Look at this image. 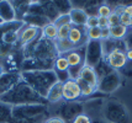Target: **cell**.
Masks as SVG:
<instances>
[{"label": "cell", "instance_id": "cell-1", "mask_svg": "<svg viewBox=\"0 0 132 123\" xmlns=\"http://www.w3.org/2000/svg\"><path fill=\"white\" fill-rule=\"evenodd\" d=\"M0 101L6 105H10L11 107L22 105H35V103H47L46 100L41 97L36 91H34V89L30 88L23 80H20L9 92L0 96Z\"/></svg>", "mask_w": 132, "mask_h": 123}, {"label": "cell", "instance_id": "cell-2", "mask_svg": "<svg viewBox=\"0 0 132 123\" xmlns=\"http://www.w3.org/2000/svg\"><path fill=\"white\" fill-rule=\"evenodd\" d=\"M20 74H21V80H23L30 88L34 89V91H36L45 100L50 89L58 81L53 70L21 71Z\"/></svg>", "mask_w": 132, "mask_h": 123}, {"label": "cell", "instance_id": "cell-3", "mask_svg": "<svg viewBox=\"0 0 132 123\" xmlns=\"http://www.w3.org/2000/svg\"><path fill=\"white\" fill-rule=\"evenodd\" d=\"M23 26V21L20 20L0 24V58H4L17 49H22L19 46V33Z\"/></svg>", "mask_w": 132, "mask_h": 123}, {"label": "cell", "instance_id": "cell-4", "mask_svg": "<svg viewBox=\"0 0 132 123\" xmlns=\"http://www.w3.org/2000/svg\"><path fill=\"white\" fill-rule=\"evenodd\" d=\"M46 118H48L47 103L12 106V119L10 123H42Z\"/></svg>", "mask_w": 132, "mask_h": 123}, {"label": "cell", "instance_id": "cell-5", "mask_svg": "<svg viewBox=\"0 0 132 123\" xmlns=\"http://www.w3.org/2000/svg\"><path fill=\"white\" fill-rule=\"evenodd\" d=\"M103 119L108 123H131L126 106L117 100H108L103 106Z\"/></svg>", "mask_w": 132, "mask_h": 123}, {"label": "cell", "instance_id": "cell-6", "mask_svg": "<svg viewBox=\"0 0 132 123\" xmlns=\"http://www.w3.org/2000/svg\"><path fill=\"white\" fill-rule=\"evenodd\" d=\"M81 113H84L83 102H79V101H62V102L58 103L54 116L61 117L67 123L73 122V119Z\"/></svg>", "mask_w": 132, "mask_h": 123}, {"label": "cell", "instance_id": "cell-7", "mask_svg": "<svg viewBox=\"0 0 132 123\" xmlns=\"http://www.w3.org/2000/svg\"><path fill=\"white\" fill-rule=\"evenodd\" d=\"M121 85V76L119 71H111L110 74L104 76L103 79H100L96 86V91L103 95H109L115 92Z\"/></svg>", "mask_w": 132, "mask_h": 123}, {"label": "cell", "instance_id": "cell-8", "mask_svg": "<svg viewBox=\"0 0 132 123\" xmlns=\"http://www.w3.org/2000/svg\"><path fill=\"white\" fill-rule=\"evenodd\" d=\"M104 59L101 41H89L85 44V65L94 68Z\"/></svg>", "mask_w": 132, "mask_h": 123}, {"label": "cell", "instance_id": "cell-9", "mask_svg": "<svg viewBox=\"0 0 132 123\" xmlns=\"http://www.w3.org/2000/svg\"><path fill=\"white\" fill-rule=\"evenodd\" d=\"M68 40L72 42V44H73L75 48L85 46L86 43L89 42L86 26H73V25H72V29H70V32H69V36H68Z\"/></svg>", "mask_w": 132, "mask_h": 123}, {"label": "cell", "instance_id": "cell-10", "mask_svg": "<svg viewBox=\"0 0 132 123\" xmlns=\"http://www.w3.org/2000/svg\"><path fill=\"white\" fill-rule=\"evenodd\" d=\"M40 35H42V30L41 29L25 25L21 29L20 33H19V46L23 48L25 46L30 44L31 42H34Z\"/></svg>", "mask_w": 132, "mask_h": 123}, {"label": "cell", "instance_id": "cell-11", "mask_svg": "<svg viewBox=\"0 0 132 123\" xmlns=\"http://www.w3.org/2000/svg\"><path fill=\"white\" fill-rule=\"evenodd\" d=\"M62 91H63V101H78L81 97V91L77 80L69 79L68 81L63 82Z\"/></svg>", "mask_w": 132, "mask_h": 123}, {"label": "cell", "instance_id": "cell-12", "mask_svg": "<svg viewBox=\"0 0 132 123\" xmlns=\"http://www.w3.org/2000/svg\"><path fill=\"white\" fill-rule=\"evenodd\" d=\"M104 60L108 63L110 68L112 70H119L121 68H123L127 63V58H126V53L122 52V51H114V52L109 53L108 55L104 57Z\"/></svg>", "mask_w": 132, "mask_h": 123}, {"label": "cell", "instance_id": "cell-13", "mask_svg": "<svg viewBox=\"0 0 132 123\" xmlns=\"http://www.w3.org/2000/svg\"><path fill=\"white\" fill-rule=\"evenodd\" d=\"M21 80L20 73H4L0 76V96L9 92Z\"/></svg>", "mask_w": 132, "mask_h": 123}, {"label": "cell", "instance_id": "cell-14", "mask_svg": "<svg viewBox=\"0 0 132 123\" xmlns=\"http://www.w3.org/2000/svg\"><path fill=\"white\" fill-rule=\"evenodd\" d=\"M0 20L4 24L14 22L16 21V12L11 5V1L7 0H1L0 1Z\"/></svg>", "mask_w": 132, "mask_h": 123}, {"label": "cell", "instance_id": "cell-15", "mask_svg": "<svg viewBox=\"0 0 132 123\" xmlns=\"http://www.w3.org/2000/svg\"><path fill=\"white\" fill-rule=\"evenodd\" d=\"M101 47H103L104 57L108 55L109 53L114 51H122L126 52V44L123 40H114V38H108L101 41Z\"/></svg>", "mask_w": 132, "mask_h": 123}, {"label": "cell", "instance_id": "cell-16", "mask_svg": "<svg viewBox=\"0 0 132 123\" xmlns=\"http://www.w3.org/2000/svg\"><path fill=\"white\" fill-rule=\"evenodd\" d=\"M77 80H80V81L85 82V84H88V85L93 86L94 89H96L98 82H99L98 76H96V74H95L94 68L88 67V65H84V67L81 68L80 73H79V78H78Z\"/></svg>", "mask_w": 132, "mask_h": 123}, {"label": "cell", "instance_id": "cell-17", "mask_svg": "<svg viewBox=\"0 0 132 123\" xmlns=\"http://www.w3.org/2000/svg\"><path fill=\"white\" fill-rule=\"evenodd\" d=\"M22 21L25 25H29V26H34L37 29H43L45 26H47L50 22V20L43 16V15H38V14H26L22 17Z\"/></svg>", "mask_w": 132, "mask_h": 123}, {"label": "cell", "instance_id": "cell-18", "mask_svg": "<svg viewBox=\"0 0 132 123\" xmlns=\"http://www.w3.org/2000/svg\"><path fill=\"white\" fill-rule=\"evenodd\" d=\"M69 18H70V24L73 26H85L89 16L83 9L73 6V9L69 12Z\"/></svg>", "mask_w": 132, "mask_h": 123}, {"label": "cell", "instance_id": "cell-19", "mask_svg": "<svg viewBox=\"0 0 132 123\" xmlns=\"http://www.w3.org/2000/svg\"><path fill=\"white\" fill-rule=\"evenodd\" d=\"M62 88H63V84L62 82L57 81L48 91L46 97L47 103H59L63 101V91H62Z\"/></svg>", "mask_w": 132, "mask_h": 123}, {"label": "cell", "instance_id": "cell-20", "mask_svg": "<svg viewBox=\"0 0 132 123\" xmlns=\"http://www.w3.org/2000/svg\"><path fill=\"white\" fill-rule=\"evenodd\" d=\"M40 6H41L42 15L46 16V17L50 20V22L53 24L54 20L59 16L58 10H57V7H56V5H54V3H53V1H41Z\"/></svg>", "mask_w": 132, "mask_h": 123}, {"label": "cell", "instance_id": "cell-21", "mask_svg": "<svg viewBox=\"0 0 132 123\" xmlns=\"http://www.w3.org/2000/svg\"><path fill=\"white\" fill-rule=\"evenodd\" d=\"M11 5L16 12V18L22 21V17L26 15V12L29 10L30 1H11Z\"/></svg>", "mask_w": 132, "mask_h": 123}, {"label": "cell", "instance_id": "cell-22", "mask_svg": "<svg viewBox=\"0 0 132 123\" xmlns=\"http://www.w3.org/2000/svg\"><path fill=\"white\" fill-rule=\"evenodd\" d=\"M54 44H56V48H57V52L59 55H64V54H67L68 52H70L72 49L75 48L68 38L67 40H56Z\"/></svg>", "mask_w": 132, "mask_h": 123}, {"label": "cell", "instance_id": "cell-23", "mask_svg": "<svg viewBox=\"0 0 132 123\" xmlns=\"http://www.w3.org/2000/svg\"><path fill=\"white\" fill-rule=\"evenodd\" d=\"M12 119V107L0 101V123H10Z\"/></svg>", "mask_w": 132, "mask_h": 123}, {"label": "cell", "instance_id": "cell-24", "mask_svg": "<svg viewBox=\"0 0 132 123\" xmlns=\"http://www.w3.org/2000/svg\"><path fill=\"white\" fill-rule=\"evenodd\" d=\"M109 31H110V38L123 40L126 37L127 32H128V29L120 24V25H117V26H114V27H109Z\"/></svg>", "mask_w": 132, "mask_h": 123}, {"label": "cell", "instance_id": "cell-25", "mask_svg": "<svg viewBox=\"0 0 132 123\" xmlns=\"http://www.w3.org/2000/svg\"><path fill=\"white\" fill-rule=\"evenodd\" d=\"M57 7L59 15H68L70 10L73 9V1H67V0H57L53 1Z\"/></svg>", "mask_w": 132, "mask_h": 123}, {"label": "cell", "instance_id": "cell-26", "mask_svg": "<svg viewBox=\"0 0 132 123\" xmlns=\"http://www.w3.org/2000/svg\"><path fill=\"white\" fill-rule=\"evenodd\" d=\"M94 70H95V74H96V76H98V80L103 79L104 76H106L108 74H110L111 71H114L109 65H108V63H106L104 59L99 63L98 65L94 67Z\"/></svg>", "mask_w": 132, "mask_h": 123}, {"label": "cell", "instance_id": "cell-27", "mask_svg": "<svg viewBox=\"0 0 132 123\" xmlns=\"http://www.w3.org/2000/svg\"><path fill=\"white\" fill-rule=\"evenodd\" d=\"M99 6H100L99 1H84V5L80 9H83L86 12V15L89 17H92V16H98Z\"/></svg>", "mask_w": 132, "mask_h": 123}, {"label": "cell", "instance_id": "cell-28", "mask_svg": "<svg viewBox=\"0 0 132 123\" xmlns=\"http://www.w3.org/2000/svg\"><path fill=\"white\" fill-rule=\"evenodd\" d=\"M42 35L47 40H51V41H56L57 40V36H58V29L52 24H48L47 26H45L42 29Z\"/></svg>", "mask_w": 132, "mask_h": 123}, {"label": "cell", "instance_id": "cell-29", "mask_svg": "<svg viewBox=\"0 0 132 123\" xmlns=\"http://www.w3.org/2000/svg\"><path fill=\"white\" fill-rule=\"evenodd\" d=\"M68 62L64 55H58L56 60H54V64H53V70L54 71H68Z\"/></svg>", "mask_w": 132, "mask_h": 123}, {"label": "cell", "instance_id": "cell-30", "mask_svg": "<svg viewBox=\"0 0 132 123\" xmlns=\"http://www.w3.org/2000/svg\"><path fill=\"white\" fill-rule=\"evenodd\" d=\"M77 82H78V85H79V88H80L81 96H83V97H90V96L96 91V89H94L93 86L88 85L85 82L80 81V80H77Z\"/></svg>", "mask_w": 132, "mask_h": 123}, {"label": "cell", "instance_id": "cell-31", "mask_svg": "<svg viewBox=\"0 0 132 123\" xmlns=\"http://www.w3.org/2000/svg\"><path fill=\"white\" fill-rule=\"evenodd\" d=\"M88 38L89 41H101V29L100 27L88 29Z\"/></svg>", "mask_w": 132, "mask_h": 123}, {"label": "cell", "instance_id": "cell-32", "mask_svg": "<svg viewBox=\"0 0 132 123\" xmlns=\"http://www.w3.org/2000/svg\"><path fill=\"white\" fill-rule=\"evenodd\" d=\"M70 29H72V24L64 25L62 27H59V29H58L57 40H67L69 36V32H70Z\"/></svg>", "mask_w": 132, "mask_h": 123}, {"label": "cell", "instance_id": "cell-33", "mask_svg": "<svg viewBox=\"0 0 132 123\" xmlns=\"http://www.w3.org/2000/svg\"><path fill=\"white\" fill-rule=\"evenodd\" d=\"M111 12H112V9L108 4H100V6H99V9H98V16L108 18L111 15Z\"/></svg>", "mask_w": 132, "mask_h": 123}, {"label": "cell", "instance_id": "cell-34", "mask_svg": "<svg viewBox=\"0 0 132 123\" xmlns=\"http://www.w3.org/2000/svg\"><path fill=\"white\" fill-rule=\"evenodd\" d=\"M68 24H70L69 14H68V15H59V16L54 20V22H53V25H54L57 29L62 27V26H64V25H68Z\"/></svg>", "mask_w": 132, "mask_h": 123}, {"label": "cell", "instance_id": "cell-35", "mask_svg": "<svg viewBox=\"0 0 132 123\" xmlns=\"http://www.w3.org/2000/svg\"><path fill=\"white\" fill-rule=\"evenodd\" d=\"M120 24L122 26H125V27H131V24H132V16L130 15H127L125 12H122L120 15Z\"/></svg>", "mask_w": 132, "mask_h": 123}, {"label": "cell", "instance_id": "cell-36", "mask_svg": "<svg viewBox=\"0 0 132 123\" xmlns=\"http://www.w3.org/2000/svg\"><path fill=\"white\" fill-rule=\"evenodd\" d=\"M108 22H109V27H114V26L120 25V15L111 12V15L108 17Z\"/></svg>", "mask_w": 132, "mask_h": 123}, {"label": "cell", "instance_id": "cell-37", "mask_svg": "<svg viewBox=\"0 0 132 123\" xmlns=\"http://www.w3.org/2000/svg\"><path fill=\"white\" fill-rule=\"evenodd\" d=\"M93 119L88 115H85V113H81V115H79V116H77V117L73 119V122L72 123H92Z\"/></svg>", "mask_w": 132, "mask_h": 123}, {"label": "cell", "instance_id": "cell-38", "mask_svg": "<svg viewBox=\"0 0 132 123\" xmlns=\"http://www.w3.org/2000/svg\"><path fill=\"white\" fill-rule=\"evenodd\" d=\"M123 41H125V44H126V51H132V31L127 32Z\"/></svg>", "mask_w": 132, "mask_h": 123}, {"label": "cell", "instance_id": "cell-39", "mask_svg": "<svg viewBox=\"0 0 132 123\" xmlns=\"http://www.w3.org/2000/svg\"><path fill=\"white\" fill-rule=\"evenodd\" d=\"M98 17L99 16H92V17L88 18V22H86V29H93V27H99L98 26Z\"/></svg>", "mask_w": 132, "mask_h": 123}, {"label": "cell", "instance_id": "cell-40", "mask_svg": "<svg viewBox=\"0 0 132 123\" xmlns=\"http://www.w3.org/2000/svg\"><path fill=\"white\" fill-rule=\"evenodd\" d=\"M42 123H65V122L61 117H58V116H51V117L46 118Z\"/></svg>", "mask_w": 132, "mask_h": 123}, {"label": "cell", "instance_id": "cell-41", "mask_svg": "<svg viewBox=\"0 0 132 123\" xmlns=\"http://www.w3.org/2000/svg\"><path fill=\"white\" fill-rule=\"evenodd\" d=\"M98 26L100 29H106L109 27V22H108V18L106 17H98Z\"/></svg>", "mask_w": 132, "mask_h": 123}, {"label": "cell", "instance_id": "cell-42", "mask_svg": "<svg viewBox=\"0 0 132 123\" xmlns=\"http://www.w3.org/2000/svg\"><path fill=\"white\" fill-rule=\"evenodd\" d=\"M108 38H110L109 27H106V29H101V41H104V40H108Z\"/></svg>", "mask_w": 132, "mask_h": 123}, {"label": "cell", "instance_id": "cell-43", "mask_svg": "<svg viewBox=\"0 0 132 123\" xmlns=\"http://www.w3.org/2000/svg\"><path fill=\"white\" fill-rule=\"evenodd\" d=\"M123 12L132 16V5H125L123 6Z\"/></svg>", "mask_w": 132, "mask_h": 123}, {"label": "cell", "instance_id": "cell-44", "mask_svg": "<svg viewBox=\"0 0 132 123\" xmlns=\"http://www.w3.org/2000/svg\"><path fill=\"white\" fill-rule=\"evenodd\" d=\"M92 123H108V122L105 119H103V118H94Z\"/></svg>", "mask_w": 132, "mask_h": 123}, {"label": "cell", "instance_id": "cell-45", "mask_svg": "<svg viewBox=\"0 0 132 123\" xmlns=\"http://www.w3.org/2000/svg\"><path fill=\"white\" fill-rule=\"evenodd\" d=\"M126 58L127 60H132V51H126Z\"/></svg>", "mask_w": 132, "mask_h": 123}, {"label": "cell", "instance_id": "cell-46", "mask_svg": "<svg viewBox=\"0 0 132 123\" xmlns=\"http://www.w3.org/2000/svg\"><path fill=\"white\" fill-rule=\"evenodd\" d=\"M4 74V70H3V68H1V65H0V76Z\"/></svg>", "mask_w": 132, "mask_h": 123}, {"label": "cell", "instance_id": "cell-47", "mask_svg": "<svg viewBox=\"0 0 132 123\" xmlns=\"http://www.w3.org/2000/svg\"><path fill=\"white\" fill-rule=\"evenodd\" d=\"M0 24H3V22H1V20H0Z\"/></svg>", "mask_w": 132, "mask_h": 123}, {"label": "cell", "instance_id": "cell-48", "mask_svg": "<svg viewBox=\"0 0 132 123\" xmlns=\"http://www.w3.org/2000/svg\"><path fill=\"white\" fill-rule=\"evenodd\" d=\"M131 29H132V24H131Z\"/></svg>", "mask_w": 132, "mask_h": 123}]
</instances>
